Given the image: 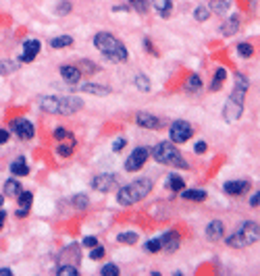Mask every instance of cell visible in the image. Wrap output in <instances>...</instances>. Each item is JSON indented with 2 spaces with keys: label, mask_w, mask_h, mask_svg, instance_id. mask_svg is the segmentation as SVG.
I'll return each instance as SVG.
<instances>
[{
  "label": "cell",
  "mask_w": 260,
  "mask_h": 276,
  "mask_svg": "<svg viewBox=\"0 0 260 276\" xmlns=\"http://www.w3.org/2000/svg\"><path fill=\"white\" fill-rule=\"evenodd\" d=\"M248 87H250V81L246 75H235V87L231 91V96L227 98V104L223 108V116L225 120L229 122V125H233V122H237L244 114V100H246V94H248Z\"/></svg>",
  "instance_id": "1"
},
{
  "label": "cell",
  "mask_w": 260,
  "mask_h": 276,
  "mask_svg": "<svg viewBox=\"0 0 260 276\" xmlns=\"http://www.w3.org/2000/svg\"><path fill=\"white\" fill-rule=\"evenodd\" d=\"M94 46L98 48V52L104 54L111 63H125V60L129 58V52H127L125 44L117 36H113L109 32L96 34L94 36Z\"/></svg>",
  "instance_id": "2"
},
{
  "label": "cell",
  "mask_w": 260,
  "mask_h": 276,
  "mask_svg": "<svg viewBox=\"0 0 260 276\" xmlns=\"http://www.w3.org/2000/svg\"><path fill=\"white\" fill-rule=\"evenodd\" d=\"M40 106L42 110L50 112V114H73L77 110L83 108V100L79 96H62V98H56V96H42L40 98Z\"/></svg>",
  "instance_id": "3"
},
{
  "label": "cell",
  "mask_w": 260,
  "mask_h": 276,
  "mask_svg": "<svg viewBox=\"0 0 260 276\" xmlns=\"http://www.w3.org/2000/svg\"><path fill=\"white\" fill-rule=\"evenodd\" d=\"M150 191H152V181L150 179H138V181L129 183V185H125V187L119 189L117 202L121 206H134L140 199H144Z\"/></svg>",
  "instance_id": "4"
},
{
  "label": "cell",
  "mask_w": 260,
  "mask_h": 276,
  "mask_svg": "<svg viewBox=\"0 0 260 276\" xmlns=\"http://www.w3.org/2000/svg\"><path fill=\"white\" fill-rule=\"evenodd\" d=\"M152 156L160 164H169V166H177V168H187L189 166L185 162V158L181 156V152L171 141H158L154 145V149H152Z\"/></svg>",
  "instance_id": "5"
},
{
  "label": "cell",
  "mask_w": 260,
  "mask_h": 276,
  "mask_svg": "<svg viewBox=\"0 0 260 276\" xmlns=\"http://www.w3.org/2000/svg\"><path fill=\"white\" fill-rule=\"evenodd\" d=\"M260 239V224L258 222H244L229 239H227V245L231 249H242V247H250V245L258 243Z\"/></svg>",
  "instance_id": "6"
},
{
  "label": "cell",
  "mask_w": 260,
  "mask_h": 276,
  "mask_svg": "<svg viewBox=\"0 0 260 276\" xmlns=\"http://www.w3.org/2000/svg\"><path fill=\"white\" fill-rule=\"evenodd\" d=\"M148 158H150V149L148 147H136L132 154H129V158L125 160V170L127 172H138L146 162H148Z\"/></svg>",
  "instance_id": "7"
},
{
  "label": "cell",
  "mask_w": 260,
  "mask_h": 276,
  "mask_svg": "<svg viewBox=\"0 0 260 276\" xmlns=\"http://www.w3.org/2000/svg\"><path fill=\"white\" fill-rule=\"evenodd\" d=\"M169 135H171L173 143H183L193 135V127L187 120H175L171 125V129H169Z\"/></svg>",
  "instance_id": "8"
},
{
  "label": "cell",
  "mask_w": 260,
  "mask_h": 276,
  "mask_svg": "<svg viewBox=\"0 0 260 276\" xmlns=\"http://www.w3.org/2000/svg\"><path fill=\"white\" fill-rule=\"evenodd\" d=\"M11 131H13L19 139H31V137L36 135L34 122H29L27 118H15V120H11Z\"/></svg>",
  "instance_id": "9"
},
{
  "label": "cell",
  "mask_w": 260,
  "mask_h": 276,
  "mask_svg": "<svg viewBox=\"0 0 260 276\" xmlns=\"http://www.w3.org/2000/svg\"><path fill=\"white\" fill-rule=\"evenodd\" d=\"M113 185H115V174H111V172L96 174V177L92 179V187H94L96 191H100V193H106L109 189H113Z\"/></svg>",
  "instance_id": "10"
},
{
  "label": "cell",
  "mask_w": 260,
  "mask_h": 276,
  "mask_svg": "<svg viewBox=\"0 0 260 276\" xmlns=\"http://www.w3.org/2000/svg\"><path fill=\"white\" fill-rule=\"evenodd\" d=\"M160 243H162V249L165 252H177L181 247V235L177 231H167L165 235L160 237Z\"/></svg>",
  "instance_id": "11"
},
{
  "label": "cell",
  "mask_w": 260,
  "mask_h": 276,
  "mask_svg": "<svg viewBox=\"0 0 260 276\" xmlns=\"http://www.w3.org/2000/svg\"><path fill=\"white\" fill-rule=\"evenodd\" d=\"M40 52V42L38 40H27L23 42V54H21V63H31Z\"/></svg>",
  "instance_id": "12"
},
{
  "label": "cell",
  "mask_w": 260,
  "mask_h": 276,
  "mask_svg": "<svg viewBox=\"0 0 260 276\" xmlns=\"http://www.w3.org/2000/svg\"><path fill=\"white\" fill-rule=\"evenodd\" d=\"M223 189L229 195H244L250 189V183L248 181H227L223 185Z\"/></svg>",
  "instance_id": "13"
},
{
  "label": "cell",
  "mask_w": 260,
  "mask_h": 276,
  "mask_svg": "<svg viewBox=\"0 0 260 276\" xmlns=\"http://www.w3.org/2000/svg\"><path fill=\"white\" fill-rule=\"evenodd\" d=\"M17 197H19L17 216H19V218H25L27 214H29V210H31V202H34V195H31L29 191H23V189H21V193H19Z\"/></svg>",
  "instance_id": "14"
},
{
  "label": "cell",
  "mask_w": 260,
  "mask_h": 276,
  "mask_svg": "<svg viewBox=\"0 0 260 276\" xmlns=\"http://www.w3.org/2000/svg\"><path fill=\"white\" fill-rule=\"evenodd\" d=\"M136 120H138V125L144 127V129H160V118L150 114V112H140L136 116Z\"/></svg>",
  "instance_id": "15"
},
{
  "label": "cell",
  "mask_w": 260,
  "mask_h": 276,
  "mask_svg": "<svg viewBox=\"0 0 260 276\" xmlns=\"http://www.w3.org/2000/svg\"><path fill=\"white\" fill-rule=\"evenodd\" d=\"M60 77H62L64 81H67V83L75 85V83H79V79H81V71H79L77 67L64 65V67H60Z\"/></svg>",
  "instance_id": "16"
},
{
  "label": "cell",
  "mask_w": 260,
  "mask_h": 276,
  "mask_svg": "<svg viewBox=\"0 0 260 276\" xmlns=\"http://www.w3.org/2000/svg\"><path fill=\"white\" fill-rule=\"evenodd\" d=\"M223 235H225V224L221 220H212L206 224V237L210 241H219V239H223Z\"/></svg>",
  "instance_id": "17"
},
{
  "label": "cell",
  "mask_w": 260,
  "mask_h": 276,
  "mask_svg": "<svg viewBox=\"0 0 260 276\" xmlns=\"http://www.w3.org/2000/svg\"><path fill=\"white\" fill-rule=\"evenodd\" d=\"M240 23H242L240 15H231L229 19H227V21L221 25V34H223V36H233L237 29H240Z\"/></svg>",
  "instance_id": "18"
},
{
  "label": "cell",
  "mask_w": 260,
  "mask_h": 276,
  "mask_svg": "<svg viewBox=\"0 0 260 276\" xmlns=\"http://www.w3.org/2000/svg\"><path fill=\"white\" fill-rule=\"evenodd\" d=\"M83 94H94V96H109L111 94V87L106 85H98V83H83L81 85Z\"/></svg>",
  "instance_id": "19"
},
{
  "label": "cell",
  "mask_w": 260,
  "mask_h": 276,
  "mask_svg": "<svg viewBox=\"0 0 260 276\" xmlns=\"http://www.w3.org/2000/svg\"><path fill=\"white\" fill-rule=\"evenodd\" d=\"M152 5H154L156 13H158L162 19L171 17V13H173V0H152Z\"/></svg>",
  "instance_id": "20"
},
{
  "label": "cell",
  "mask_w": 260,
  "mask_h": 276,
  "mask_svg": "<svg viewBox=\"0 0 260 276\" xmlns=\"http://www.w3.org/2000/svg\"><path fill=\"white\" fill-rule=\"evenodd\" d=\"M181 197L187 202H204L206 191L204 189H181Z\"/></svg>",
  "instance_id": "21"
},
{
  "label": "cell",
  "mask_w": 260,
  "mask_h": 276,
  "mask_svg": "<svg viewBox=\"0 0 260 276\" xmlns=\"http://www.w3.org/2000/svg\"><path fill=\"white\" fill-rule=\"evenodd\" d=\"M21 183L19 181H15V179H7L5 181V193L9 195V197H17L19 193H21Z\"/></svg>",
  "instance_id": "22"
},
{
  "label": "cell",
  "mask_w": 260,
  "mask_h": 276,
  "mask_svg": "<svg viewBox=\"0 0 260 276\" xmlns=\"http://www.w3.org/2000/svg\"><path fill=\"white\" fill-rule=\"evenodd\" d=\"M11 172L15 174V177H25V174H29V166L25 164V160L23 158H17L15 162H11Z\"/></svg>",
  "instance_id": "23"
},
{
  "label": "cell",
  "mask_w": 260,
  "mask_h": 276,
  "mask_svg": "<svg viewBox=\"0 0 260 276\" xmlns=\"http://www.w3.org/2000/svg\"><path fill=\"white\" fill-rule=\"evenodd\" d=\"M229 5H231V0H212V5L208 9H210V13L225 15L227 11H229Z\"/></svg>",
  "instance_id": "24"
},
{
  "label": "cell",
  "mask_w": 260,
  "mask_h": 276,
  "mask_svg": "<svg viewBox=\"0 0 260 276\" xmlns=\"http://www.w3.org/2000/svg\"><path fill=\"white\" fill-rule=\"evenodd\" d=\"M73 149H75V137H71L64 143H58L56 145V154L58 156H69V154H73Z\"/></svg>",
  "instance_id": "25"
},
{
  "label": "cell",
  "mask_w": 260,
  "mask_h": 276,
  "mask_svg": "<svg viewBox=\"0 0 260 276\" xmlns=\"http://www.w3.org/2000/svg\"><path fill=\"white\" fill-rule=\"evenodd\" d=\"M134 85L140 89V91H144V94H148V91H150V79L144 75V73H138L136 77H134Z\"/></svg>",
  "instance_id": "26"
},
{
  "label": "cell",
  "mask_w": 260,
  "mask_h": 276,
  "mask_svg": "<svg viewBox=\"0 0 260 276\" xmlns=\"http://www.w3.org/2000/svg\"><path fill=\"white\" fill-rule=\"evenodd\" d=\"M225 79H227V71H225L223 67H219L216 73H214V79H212V83H210V89H212V91H219L221 85L225 83Z\"/></svg>",
  "instance_id": "27"
},
{
  "label": "cell",
  "mask_w": 260,
  "mask_h": 276,
  "mask_svg": "<svg viewBox=\"0 0 260 276\" xmlns=\"http://www.w3.org/2000/svg\"><path fill=\"white\" fill-rule=\"evenodd\" d=\"M21 63H17V60H0V75H9L13 71L19 69Z\"/></svg>",
  "instance_id": "28"
},
{
  "label": "cell",
  "mask_w": 260,
  "mask_h": 276,
  "mask_svg": "<svg viewBox=\"0 0 260 276\" xmlns=\"http://www.w3.org/2000/svg\"><path fill=\"white\" fill-rule=\"evenodd\" d=\"M71 44H73V38H71V36H58V38H54V40L50 42V46H52L54 50L67 48V46H71Z\"/></svg>",
  "instance_id": "29"
},
{
  "label": "cell",
  "mask_w": 260,
  "mask_h": 276,
  "mask_svg": "<svg viewBox=\"0 0 260 276\" xmlns=\"http://www.w3.org/2000/svg\"><path fill=\"white\" fill-rule=\"evenodd\" d=\"M185 89L187 91H200L202 89V79L193 73V75H189V79L185 81Z\"/></svg>",
  "instance_id": "30"
},
{
  "label": "cell",
  "mask_w": 260,
  "mask_h": 276,
  "mask_svg": "<svg viewBox=\"0 0 260 276\" xmlns=\"http://www.w3.org/2000/svg\"><path fill=\"white\" fill-rule=\"evenodd\" d=\"M167 185H169V189H171V191H175V193H177V191H181V189L185 187V185H183V179H181V177H177V174H171V177H169Z\"/></svg>",
  "instance_id": "31"
},
{
  "label": "cell",
  "mask_w": 260,
  "mask_h": 276,
  "mask_svg": "<svg viewBox=\"0 0 260 276\" xmlns=\"http://www.w3.org/2000/svg\"><path fill=\"white\" fill-rule=\"evenodd\" d=\"M210 9L208 7H198L196 11H193V19H196V21H200V23H204V21H208L210 19Z\"/></svg>",
  "instance_id": "32"
},
{
  "label": "cell",
  "mask_w": 260,
  "mask_h": 276,
  "mask_svg": "<svg viewBox=\"0 0 260 276\" xmlns=\"http://www.w3.org/2000/svg\"><path fill=\"white\" fill-rule=\"evenodd\" d=\"M146 252L148 254H158V252H162V243H160V237H156V239H150L146 245Z\"/></svg>",
  "instance_id": "33"
},
{
  "label": "cell",
  "mask_w": 260,
  "mask_h": 276,
  "mask_svg": "<svg viewBox=\"0 0 260 276\" xmlns=\"http://www.w3.org/2000/svg\"><path fill=\"white\" fill-rule=\"evenodd\" d=\"M73 206H77V210H88V206H90V199H88V195L85 193H77V195H73Z\"/></svg>",
  "instance_id": "34"
},
{
  "label": "cell",
  "mask_w": 260,
  "mask_h": 276,
  "mask_svg": "<svg viewBox=\"0 0 260 276\" xmlns=\"http://www.w3.org/2000/svg\"><path fill=\"white\" fill-rule=\"evenodd\" d=\"M129 5H132L140 15H146L148 9H150V3H148V0H129Z\"/></svg>",
  "instance_id": "35"
},
{
  "label": "cell",
  "mask_w": 260,
  "mask_h": 276,
  "mask_svg": "<svg viewBox=\"0 0 260 276\" xmlns=\"http://www.w3.org/2000/svg\"><path fill=\"white\" fill-rule=\"evenodd\" d=\"M117 239H119V243H125V245L138 243V235H136V233H121Z\"/></svg>",
  "instance_id": "36"
},
{
  "label": "cell",
  "mask_w": 260,
  "mask_h": 276,
  "mask_svg": "<svg viewBox=\"0 0 260 276\" xmlns=\"http://www.w3.org/2000/svg\"><path fill=\"white\" fill-rule=\"evenodd\" d=\"M56 274L58 276H77L79 270L75 266H60V268H56Z\"/></svg>",
  "instance_id": "37"
},
{
  "label": "cell",
  "mask_w": 260,
  "mask_h": 276,
  "mask_svg": "<svg viewBox=\"0 0 260 276\" xmlns=\"http://www.w3.org/2000/svg\"><path fill=\"white\" fill-rule=\"evenodd\" d=\"M237 52H240L242 56L250 58V56L254 54V48H252V44H248V42H242V44H237Z\"/></svg>",
  "instance_id": "38"
},
{
  "label": "cell",
  "mask_w": 260,
  "mask_h": 276,
  "mask_svg": "<svg viewBox=\"0 0 260 276\" xmlns=\"http://www.w3.org/2000/svg\"><path fill=\"white\" fill-rule=\"evenodd\" d=\"M100 274H102V276H119V268H117L115 264H104V266L100 268Z\"/></svg>",
  "instance_id": "39"
},
{
  "label": "cell",
  "mask_w": 260,
  "mask_h": 276,
  "mask_svg": "<svg viewBox=\"0 0 260 276\" xmlns=\"http://www.w3.org/2000/svg\"><path fill=\"white\" fill-rule=\"evenodd\" d=\"M69 11H71V3H58L56 5V15H60V17H64V15H69Z\"/></svg>",
  "instance_id": "40"
},
{
  "label": "cell",
  "mask_w": 260,
  "mask_h": 276,
  "mask_svg": "<svg viewBox=\"0 0 260 276\" xmlns=\"http://www.w3.org/2000/svg\"><path fill=\"white\" fill-rule=\"evenodd\" d=\"M102 256H104V247H100V243L96 245V247H92V254H90L92 260H100Z\"/></svg>",
  "instance_id": "41"
},
{
  "label": "cell",
  "mask_w": 260,
  "mask_h": 276,
  "mask_svg": "<svg viewBox=\"0 0 260 276\" xmlns=\"http://www.w3.org/2000/svg\"><path fill=\"white\" fill-rule=\"evenodd\" d=\"M54 137H56V139H71L73 135H71L69 131H64L62 127H56V129H54Z\"/></svg>",
  "instance_id": "42"
},
{
  "label": "cell",
  "mask_w": 260,
  "mask_h": 276,
  "mask_svg": "<svg viewBox=\"0 0 260 276\" xmlns=\"http://www.w3.org/2000/svg\"><path fill=\"white\" fill-rule=\"evenodd\" d=\"M125 145H127V139H125V137H117L115 143H113V149H115V152H121Z\"/></svg>",
  "instance_id": "43"
},
{
  "label": "cell",
  "mask_w": 260,
  "mask_h": 276,
  "mask_svg": "<svg viewBox=\"0 0 260 276\" xmlns=\"http://www.w3.org/2000/svg\"><path fill=\"white\" fill-rule=\"evenodd\" d=\"M96 245H98V239H96V237H85L83 239V247L92 249V247H96Z\"/></svg>",
  "instance_id": "44"
},
{
  "label": "cell",
  "mask_w": 260,
  "mask_h": 276,
  "mask_svg": "<svg viewBox=\"0 0 260 276\" xmlns=\"http://www.w3.org/2000/svg\"><path fill=\"white\" fill-rule=\"evenodd\" d=\"M206 147H208V145H206V141H198V143H196V147H193V149H196V154H204Z\"/></svg>",
  "instance_id": "45"
},
{
  "label": "cell",
  "mask_w": 260,
  "mask_h": 276,
  "mask_svg": "<svg viewBox=\"0 0 260 276\" xmlns=\"http://www.w3.org/2000/svg\"><path fill=\"white\" fill-rule=\"evenodd\" d=\"M9 137H11V133H9L7 129H0V145L7 143V141H9Z\"/></svg>",
  "instance_id": "46"
},
{
  "label": "cell",
  "mask_w": 260,
  "mask_h": 276,
  "mask_svg": "<svg viewBox=\"0 0 260 276\" xmlns=\"http://www.w3.org/2000/svg\"><path fill=\"white\" fill-rule=\"evenodd\" d=\"M258 204H260V193L256 191V193L250 197V206H252V208H258Z\"/></svg>",
  "instance_id": "47"
},
{
  "label": "cell",
  "mask_w": 260,
  "mask_h": 276,
  "mask_svg": "<svg viewBox=\"0 0 260 276\" xmlns=\"http://www.w3.org/2000/svg\"><path fill=\"white\" fill-rule=\"evenodd\" d=\"M144 46H146V50H148V52H150V54H158V52H156V50H154V46H152V42H150V40H148V38H144Z\"/></svg>",
  "instance_id": "48"
},
{
  "label": "cell",
  "mask_w": 260,
  "mask_h": 276,
  "mask_svg": "<svg viewBox=\"0 0 260 276\" xmlns=\"http://www.w3.org/2000/svg\"><path fill=\"white\" fill-rule=\"evenodd\" d=\"M5 220H7V212H5V210H0V229L5 227Z\"/></svg>",
  "instance_id": "49"
},
{
  "label": "cell",
  "mask_w": 260,
  "mask_h": 276,
  "mask_svg": "<svg viewBox=\"0 0 260 276\" xmlns=\"http://www.w3.org/2000/svg\"><path fill=\"white\" fill-rule=\"evenodd\" d=\"M13 274V270H9V268H3L0 270V276H11Z\"/></svg>",
  "instance_id": "50"
},
{
  "label": "cell",
  "mask_w": 260,
  "mask_h": 276,
  "mask_svg": "<svg viewBox=\"0 0 260 276\" xmlns=\"http://www.w3.org/2000/svg\"><path fill=\"white\" fill-rule=\"evenodd\" d=\"M3 204H5V195H3V193H0V206H3Z\"/></svg>",
  "instance_id": "51"
}]
</instances>
